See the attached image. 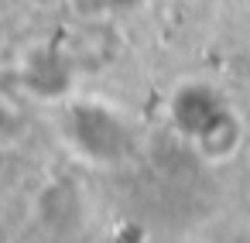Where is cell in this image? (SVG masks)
Masks as SVG:
<instances>
[{
	"label": "cell",
	"instance_id": "obj_1",
	"mask_svg": "<svg viewBox=\"0 0 250 243\" xmlns=\"http://www.w3.org/2000/svg\"><path fill=\"white\" fill-rule=\"evenodd\" d=\"M106 4H110V7H137L141 0H106Z\"/></svg>",
	"mask_w": 250,
	"mask_h": 243
}]
</instances>
